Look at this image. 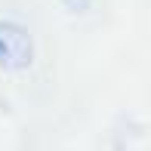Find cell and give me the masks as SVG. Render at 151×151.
<instances>
[{"label":"cell","instance_id":"1","mask_svg":"<svg viewBox=\"0 0 151 151\" xmlns=\"http://www.w3.org/2000/svg\"><path fill=\"white\" fill-rule=\"evenodd\" d=\"M34 59V43L25 25L3 19L0 22V68L3 71H25Z\"/></svg>","mask_w":151,"mask_h":151}]
</instances>
